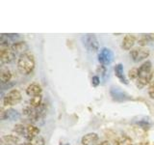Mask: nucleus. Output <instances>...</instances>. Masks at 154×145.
I'll list each match as a JSON object with an SVG mask.
<instances>
[{
    "instance_id": "obj_1",
    "label": "nucleus",
    "mask_w": 154,
    "mask_h": 145,
    "mask_svg": "<svg viewBox=\"0 0 154 145\" xmlns=\"http://www.w3.org/2000/svg\"><path fill=\"white\" fill-rule=\"evenodd\" d=\"M153 77L152 64L149 60L144 61L139 67V77L136 80V85L139 89H143L144 86L150 84Z\"/></svg>"
},
{
    "instance_id": "obj_2",
    "label": "nucleus",
    "mask_w": 154,
    "mask_h": 145,
    "mask_svg": "<svg viewBox=\"0 0 154 145\" xmlns=\"http://www.w3.org/2000/svg\"><path fill=\"white\" fill-rule=\"evenodd\" d=\"M35 58L30 52H26L24 54L19 55L17 62V68L18 72L24 76L30 75L35 69Z\"/></svg>"
},
{
    "instance_id": "obj_3",
    "label": "nucleus",
    "mask_w": 154,
    "mask_h": 145,
    "mask_svg": "<svg viewBox=\"0 0 154 145\" xmlns=\"http://www.w3.org/2000/svg\"><path fill=\"white\" fill-rule=\"evenodd\" d=\"M110 96L112 97L113 101L118 102V103H123V102L133 100L131 95H129L127 92L123 91L122 88L115 85H112L110 87Z\"/></svg>"
},
{
    "instance_id": "obj_4",
    "label": "nucleus",
    "mask_w": 154,
    "mask_h": 145,
    "mask_svg": "<svg viewBox=\"0 0 154 145\" xmlns=\"http://www.w3.org/2000/svg\"><path fill=\"white\" fill-rule=\"evenodd\" d=\"M21 100L22 95L20 91L17 89H12L3 98V105L5 106H14L18 105L21 102Z\"/></svg>"
},
{
    "instance_id": "obj_5",
    "label": "nucleus",
    "mask_w": 154,
    "mask_h": 145,
    "mask_svg": "<svg viewBox=\"0 0 154 145\" xmlns=\"http://www.w3.org/2000/svg\"><path fill=\"white\" fill-rule=\"evenodd\" d=\"M82 42H83L84 47L87 50L91 52H95L99 50V43L97 38L94 34H87V35L82 37Z\"/></svg>"
},
{
    "instance_id": "obj_6",
    "label": "nucleus",
    "mask_w": 154,
    "mask_h": 145,
    "mask_svg": "<svg viewBox=\"0 0 154 145\" xmlns=\"http://www.w3.org/2000/svg\"><path fill=\"white\" fill-rule=\"evenodd\" d=\"M129 55L134 62L138 63V62H141L144 59H146L149 56V50L146 47H138L132 48L129 52Z\"/></svg>"
},
{
    "instance_id": "obj_7",
    "label": "nucleus",
    "mask_w": 154,
    "mask_h": 145,
    "mask_svg": "<svg viewBox=\"0 0 154 145\" xmlns=\"http://www.w3.org/2000/svg\"><path fill=\"white\" fill-rule=\"evenodd\" d=\"M97 59L100 65H103L105 67L109 66L114 61V52L108 47H102L98 52Z\"/></svg>"
},
{
    "instance_id": "obj_8",
    "label": "nucleus",
    "mask_w": 154,
    "mask_h": 145,
    "mask_svg": "<svg viewBox=\"0 0 154 145\" xmlns=\"http://www.w3.org/2000/svg\"><path fill=\"white\" fill-rule=\"evenodd\" d=\"M16 55L17 54L12 50L11 47H1V50H0V63L2 66L5 64H10L16 59Z\"/></svg>"
},
{
    "instance_id": "obj_9",
    "label": "nucleus",
    "mask_w": 154,
    "mask_h": 145,
    "mask_svg": "<svg viewBox=\"0 0 154 145\" xmlns=\"http://www.w3.org/2000/svg\"><path fill=\"white\" fill-rule=\"evenodd\" d=\"M1 120H9V121H17L20 118V113L17 110L14 108H8L6 110L2 109L1 115H0Z\"/></svg>"
},
{
    "instance_id": "obj_10",
    "label": "nucleus",
    "mask_w": 154,
    "mask_h": 145,
    "mask_svg": "<svg viewBox=\"0 0 154 145\" xmlns=\"http://www.w3.org/2000/svg\"><path fill=\"white\" fill-rule=\"evenodd\" d=\"M20 139L14 134H5L0 138V145H20Z\"/></svg>"
},
{
    "instance_id": "obj_11",
    "label": "nucleus",
    "mask_w": 154,
    "mask_h": 145,
    "mask_svg": "<svg viewBox=\"0 0 154 145\" xmlns=\"http://www.w3.org/2000/svg\"><path fill=\"white\" fill-rule=\"evenodd\" d=\"M115 71V76L118 77V79L123 84H128L129 81L126 79V76L124 75V69H123V64L122 63H118L114 68Z\"/></svg>"
},
{
    "instance_id": "obj_12",
    "label": "nucleus",
    "mask_w": 154,
    "mask_h": 145,
    "mask_svg": "<svg viewBox=\"0 0 154 145\" xmlns=\"http://www.w3.org/2000/svg\"><path fill=\"white\" fill-rule=\"evenodd\" d=\"M11 48L16 54L19 55L28 52V45L25 42H14L11 45Z\"/></svg>"
},
{
    "instance_id": "obj_13",
    "label": "nucleus",
    "mask_w": 154,
    "mask_h": 145,
    "mask_svg": "<svg viewBox=\"0 0 154 145\" xmlns=\"http://www.w3.org/2000/svg\"><path fill=\"white\" fill-rule=\"evenodd\" d=\"M99 137L96 133H89L85 134L81 138V144L82 145H95L98 141Z\"/></svg>"
},
{
    "instance_id": "obj_14",
    "label": "nucleus",
    "mask_w": 154,
    "mask_h": 145,
    "mask_svg": "<svg viewBox=\"0 0 154 145\" xmlns=\"http://www.w3.org/2000/svg\"><path fill=\"white\" fill-rule=\"evenodd\" d=\"M135 43H136V37L131 34H127L123 38L122 43V47L123 50H132V47H134Z\"/></svg>"
},
{
    "instance_id": "obj_15",
    "label": "nucleus",
    "mask_w": 154,
    "mask_h": 145,
    "mask_svg": "<svg viewBox=\"0 0 154 145\" xmlns=\"http://www.w3.org/2000/svg\"><path fill=\"white\" fill-rule=\"evenodd\" d=\"M40 132L41 130L38 127L35 126L34 124H29L27 127H26V130H25V137L26 140L27 139H31L35 137H38V135H40Z\"/></svg>"
},
{
    "instance_id": "obj_16",
    "label": "nucleus",
    "mask_w": 154,
    "mask_h": 145,
    "mask_svg": "<svg viewBox=\"0 0 154 145\" xmlns=\"http://www.w3.org/2000/svg\"><path fill=\"white\" fill-rule=\"evenodd\" d=\"M42 87L38 83H31L26 89V94L28 96L32 97V98L33 97L38 96V95H42Z\"/></svg>"
},
{
    "instance_id": "obj_17",
    "label": "nucleus",
    "mask_w": 154,
    "mask_h": 145,
    "mask_svg": "<svg viewBox=\"0 0 154 145\" xmlns=\"http://www.w3.org/2000/svg\"><path fill=\"white\" fill-rule=\"evenodd\" d=\"M12 76V72L8 68H2L1 71H0V81H1V84H6L11 82Z\"/></svg>"
},
{
    "instance_id": "obj_18",
    "label": "nucleus",
    "mask_w": 154,
    "mask_h": 145,
    "mask_svg": "<svg viewBox=\"0 0 154 145\" xmlns=\"http://www.w3.org/2000/svg\"><path fill=\"white\" fill-rule=\"evenodd\" d=\"M24 144L25 145H45V140L42 135H38V137H35L31 139H27Z\"/></svg>"
},
{
    "instance_id": "obj_19",
    "label": "nucleus",
    "mask_w": 154,
    "mask_h": 145,
    "mask_svg": "<svg viewBox=\"0 0 154 145\" xmlns=\"http://www.w3.org/2000/svg\"><path fill=\"white\" fill-rule=\"evenodd\" d=\"M42 104V95L33 97V98H31L30 102H29V105H30L31 108H38V106H40Z\"/></svg>"
},
{
    "instance_id": "obj_20",
    "label": "nucleus",
    "mask_w": 154,
    "mask_h": 145,
    "mask_svg": "<svg viewBox=\"0 0 154 145\" xmlns=\"http://www.w3.org/2000/svg\"><path fill=\"white\" fill-rule=\"evenodd\" d=\"M132 140L127 135H122L115 141V145H131Z\"/></svg>"
},
{
    "instance_id": "obj_21",
    "label": "nucleus",
    "mask_w": 154,
    "mask_h": 145,
    "mask_svg": "<svg viewBox=\"0 0 154 145\" xmlns=\"http://www.w3.org/2000/svg\"><path fill=\"white\" fill-rule=\"evenodd\" d=\"M13 130L18 135H22V137H25V130H26V127H24L23 125L21 124H17L16 126L14 127Z\"/></svg>"
},
{
    "instance_id": "obj_22",
    "label": "nucleus",
    "mask_w": 154,
    "mask_h": 145,
    "mask_svg": "<svg viewBox=\"0 0 154 145\" xmlns=\"http://www.w3.org/2000/svg\"><path fill=\"white\" fill-rule=\"evenodd\" d=\"M128 76L131 80H137L139 77V68H132L128 72Z\"/></svg>"
},
{
    "instance_id": "obj_23",
    "label": "nucleus",
    "mask_w": 154,
    "mask_h": 145,
    "mask_svg": "<svg viewBox=\"0 0 154 145\" xmlns=\"http://www.w3.org/2000/svg\"><path fill=\"white\" fill-rule=\"evenodd\" d=\"M136 124L139 126V127H141L143 130H148L149 127H150V123H149V120H146V119L137 121Z\"/></svg>"
},
{
    "instance_id": "obj_24",
    "label": "nucleus",
    "mask_w": 154,
    "mask_h": 145,
    "mask_svg": "<svg viewBox=\"0 0 154 145\" xmlns=\"http://www.w3.org/2000/svg\"><path fill=\"white\" fill-rule=\"evenodd\" d=\"M100 84V79L98 76H94L91 77V85L94 87H97Z\"/></svg>"
},
{
    "instance_id": "obj_25",
    "label": "nucleus",
    "mask_w": 154,
    "mask_h": 145,
    "mask_svg": "<svg viewBox=\"0 0 154 145\" xmlns=\"http://www.w3.org/2000/svg\"><path fill=\"white\" fill-rule=\"evenodd\" d=\"M148 95L151 99H154V80L150 82L148 87Z\"/></svg>"
},
{
    "instance_id": "obj_26",
    "label": "nucleus",
    "mask_w": 154,
    "mask_h": 145,
    "mask_svg": "<svg viewBox=\"0 0 154 145\" xmlns=\"http://www.w3.org/2000/svg\"><path fill=\"white\" fill-rule=\"evenodd\" d=\"M96 71H97L98 74H101L102 76H105V74H106V67L103 66V65H99L97 67V69H96Z\"/></svg>"
},
{
    "instance_id": "obj_27",
    "label": "nucleus",
    "mask_w": 154,
    "mask_h": 145,
    "mask_svg": "<svg viewBox=\"0 0 154 145\" xmlns=\"http://www.w3.org/2000/svg\"><path fill=\"white\" fill-rule=\"evenodd\" d=\"M5 35H6V37L10 41H14L19 37V34H5Z\"/></svg>"
},
{
    "instance_id": "obj_28",
    "label": "nucleus",
    "mask_w": 154,
    "mask_h": 145,
    "mask_svg": "<svg viewBox=\"0 0 154 145\" xmlns=\"http://www.w3.org/2000/svg\"><path fill=\"white\" fill-rule=\"evenodd\" d=\"M14 85V82H9V83H6V84H1V87H2V90H5L7 88H11Z\"/></svg>"
},
{
    "instance_id": "obj_29",
    "label": "nucleus",
    "mask_w": 154,
    "mask_h": 145,
    "mask_svg": "<svg viewBox=\"0 0 154 145\" xmlns=\"http://www.w3.org/2000/svg\"><path fill=\"white\" fill-rule=\"evenodd\" d=\"M97 145H111V143H110V141H108V140H104V141H102Z\"/></svg>"
},
{
    "instance_id": "obj_30",
    "label": "nucleus",
    "mask_w": 154,
    "mask_h": 145,
    "mask_svg": "<svg viewBox=\"0 0 154 145\" xmlns=\"http://www.w3.org/2000/svg\"><path fill=\"white\" fill-rule=\"evenodd\" d=\"M59 145H70L69 142H66V143H63V142H60V144Z\"/></svg>"
},
{
    "instance_id": "obj_31",
    "label": "nucleus",
    "mask_w": 154,
    "mask_h": 145,
    "mask_svg": "<svg viewBox=\"0 0 154 145\" xmlns=\"http://www.w3.org/2000/svg\"><path fill=\"white\" fill-rule=\"evenodd\" d=\"M131 145H137V144H133V143H132V144H131Z\"/></svg>"
},
{
    "instance_id": "obj_32",
    "label": "nucleus",
    "mask_w": 154,
    "mask_h": 145,
    "mask_svg": "<svg viewBox=\"0 0 154 145\" xmlns=\"http://www.w3.org/2000/svg\"><path fill=\"white\" fill-rule=\"evenodd\" d=\"M20 145H25V144H20Z\"/></svg>"
}]
</instances>
